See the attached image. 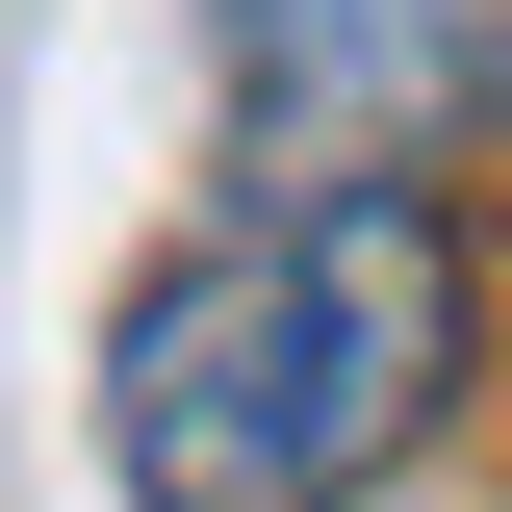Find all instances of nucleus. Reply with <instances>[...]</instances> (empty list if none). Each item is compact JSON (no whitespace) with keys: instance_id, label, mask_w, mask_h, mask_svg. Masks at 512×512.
Returning a JSON list of instances; mask_svg holds the SVG:
<instances>
[{"instance_id":"nucleus-1","label":"nucleus","mask_w":512,"mask_h":512,"mask_svg":"<svg viewBox=\"0 0 512 512\" xmlns=\"http://www.w3.org/2000/svg\"><path fill=\"white\" fill-rule=\"evenodd\" d=\"M436 410H461V231H436V180H256L103 333L128 512H359Z\"/></svg>"},{"instance_id":"nucleus-2","label":"nucleus","mask_w":512,"mask_h":512,"mask_svg":"<svg viewBox=\"0 0 512 512\" xmlns=\"http://www.w3.org/2000/svg\"><path fill=\"white\" fill-rule=\"evenodd\" d=\"M256 180H436L512 103V0H205Z\"/></svg>"}]
</instances>
